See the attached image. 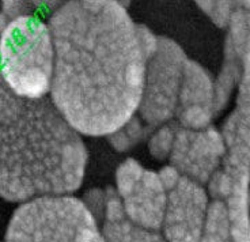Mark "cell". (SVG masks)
Instances as JSON below:
<instances>
[{
	"mask_svg": "<svg viewBox=\"0 0 250 242\" xmlns=\"http://www.w3.org/2000/svg\"><path fill=\"white\" fill-rule=\"evenodd\" d=\"M55 69L49 98L82 136L107 137L136 117L147 63L138 25L109 0L90 13L67 0L50 14Z\"/></svg>",
	"mask_w": 250,
	"mask_h": 242,
	"instance_id": "obj_1",
	"label": "cell"
},
{
	"mask_svg": "<svg viewBox=\"0 0 250 242\" xmlns=\"http://www.w3.org/2000/svg\"><path fill=\"white\" fill-rule=\"evenodd\" d=\"M88 165L83 136L50 98H25L0 76V198L10 203L74 195Z\"/></svg>",
	"mask_w": 250,
	"mask_h": 242,
	"instance_id": "obj_2",
	"label": "cell"
},
{
	"mask_svg": "<svg viewBox=\"0 0 250 242\" xmlns=\"http://www.w3.org/2000/svg\"><path fill=\"white\" fill-rule=\"evenodd\" d=\"M55 69V43L48 22L36 14L10 21L0 31V76L25 98H45Z\"/></svg>",
	"mask_w": 250,
	"mask_h": 242,
	"instance_id": "obj_3",
	"label": "cell"
},
{
	"mask_svg": "<svg viewBox=\"0 0 250 242\" xmlns=\"http://www.w3.org/2000/svg\"><path fill=\"white\" fill-rule=\"evenodd\" d=\"M4 242H106L102 224L75 195L41 196L18 205Z\"/></svg>",
	"mask_w": 250,
	"mask_h": 242,
	"instance_id": "obj_4",
	"label": "cell"
},
{
	"mask_svg": "<svg viewBox=\"0 0 250 242\" xmlns=\"http://www.w3.org/2000/svg\"><path fill=\"white\" fill-rule=\"evenodd\" d=\"M188 56L178 44L161 37L159 46L147 63L138 116L148 127L170 123L180 108V90Z\"/></svg>",
	"mask_w": 250,
	"mask_h": 242,
	"instance_id": "obj_5",
	"label": "cell"
},
{
	"mask_svg": "<svg viewBox=\"0 0 250 242\" xmlns=\"http://www.w3.org/2000/svg\"><path fill=\"white\" fill-rule=\"evenodd\" d=\"M227 146L218 127L192 131L178 127L169 162L184 177L206 184L222 168Z\"/></svg>",
	"mask_w": 250,
	"mask_h": 242,
	"instance_id": "obj_6",
	"label": "cell"
},
{
	"mask_svg": "<svg viewBox=\"0 0 250 242\" xmlns=\"http://www.w3.org/2000/svg\"><path fill=\"white\" fill-rule=\"evenodd\" d=\"M211 198L206 185L184 177L167 193V204L161 227L166 242H200Z\"/></svg>",
	"mask_w": 250,
	"mask_h": 242,
	"instance_id": "obj_7",
	"label": "cell"
},
{
	"mask_svg": "<svg viewBox=\"0 0 250 242\" xmlns=\"http://www.w3.org/2000/svg\"><path fill=\"white\" fill-rule=\"evenodd\" d=\"M126 219L138 227L161 231L167 204V191L158 178L156 170L146 169L142 180L123 198Z\"/></svg>",
	"mask_w": 250,
	"mask_h": 242,
	"instance_id": "obj_8",
	"label": "cell"
},
{
	"mask_svg": "<svg viewBox=\"0 0 250 242\" xmlns=\"http://www.w3.org/2000/svg\"><path fill=\"white\" fill-rule=\"evenodd\" d=\"M189 105L215 108V78L200 63L190 59L185 63L180 90V108Z\"/></svg>",
	"mask_w": 250,
	"mask_h": 242,
	"instance_id": "obj_9",
	"label": "cell"
},
{
	"mask_svg": "<svg viewBox=\"0 0 250 242\" xmlns=\"http://www.w3.org/2000/svg\"><path fill=\"white\" fill-rule=\"evenodd\" d=\"M241 76V57L230 46L225 45L223 63L215 78V109L216 113L226 110L234 100Z\"/></svg>",
	"mask_w": 250,
	"mask_h": 242,
	"instance_id": "obj_10",
	"label": "cell"
},
{
	"mask_svg": "<svg viewBox=\"0 0 250 242\" xmlns=\"http://www.w3.org/2000/svg\"><path fill=\"white\" fill-rule=\"evenodd\" d=\"M250 181L238 184L235 192L226 201L231 218V234L234 242H250Z\"/></svg>",
	"mask_w": 250,
	"mask_h": 242,
	"instance_id": "obj_11",
	"label": "cell"
},
{
	"mask_svg": "<svg viewBox=\"0 0 250 242\" xmlns=\"http://www.w3.org/2000/svg\"><path fill=\"white\" fill-rule=\"evenodd\" d=\"M231 218L225 201L211 200L200 242H231Z\"/></svg>",
	"mask_w": 250,
	"mask_h": 242,
	"instance_id": "obj_12",
	"label": "cell"
},
{
	"mask_svg": "<svg viewBox=\"0 0 250 242\" xmlns=\"http://www.w3.org/2000/svg\"><path fill=\"white\" fill-rule=\"evenodd\" d=\"M102 231L106 242H166L161 233L138 227L128 219L102 223Z\"/></svg>",
	"mask_w": 250,
	"mask_h": 242,
	"instance_id": "obj_13",
	"label": "cell"
},
{
	"mask_svg": "<svg viewBox=\"0 0 250 242\" xmlns=\"http://www.w3.org/2000/svg\"><path fill=\"white\" fill-rule=\"evenodd\" d=\"M244 180L250 181L248 177L237 176L222 166L212 174V177L207 181L204 185L211 200H219V201L226 203L231 198L232 193L235 192L238 184Z\"/></svg>",
	"mask_w": 250,
	"mask_h": 242,
	"instance_id": "obj_14",
	"label": "cell"
},
{
	"mask_svg": "<svg viewBox=\"0 0 250 242\" xmlns=\"http://www.w3.org/2000/svg\"><path fill=\"white\" fill-rule=\"evenodd\" d=\"M178 127L185 130L200 131L213 125V120L218 117V113L212 106L189 105L181 106L177 112Z\"/></svg>",
	"mask_w": 250,
	"mask_h": 242,
	"instance_id": "obj_15",
	"label": "cell"
},
{
	"mask_svg": "<svg viewBox=\"0 0 250 242\" xmlns=\"http://www.w3.org/2000/svg\"><path fill=\"white\" fill-rule=\"evenodd\" d=\"M144 172H146V168L135 158H126L116 168L113 188L121 196V199L125 198L138 185L143 177Z\"/></svg>",
	"mask_w": 250,
	"mask_h": 242,
	"instance_id": "obj_16",
	"label": "cell"
},
{
	"mask_svg": "<svg viewBox=\"0 0 250 242\" xmlns=\"http://www.w3.org/2000/svg\"><path fill=\"white\" fill-rule=\"evenodd\" d=\"M147 127L139 118V116L133 117L131 121H128L120 130L113 132L107 139L110 140V144L114 150L117 151H128L138 146L139 143L143 140L147 135Z\"/></svg>",
	"mask_w": 250,
	"mask_h": 242,
	"instance_id": "obj_17",
	"label": "cell"
},
{
	"mask_svg": "<svg viewBox=\"0 0 250 242\" xmlns=\"http://www.w3.org/2000/svg\"><path fill=\"white\" fill-rule=\"evenodd\" d=\"M177 130L178 127H174L170 123L154 127V131L147 140V147L152 158H155L156 161H169Z\"/></svg>",
	"mask_w": 250,
	"mask_h": 242,
	"instance_id": "obj_18",
	"label": "cell"
},
{
	"mask_svg": "<svg viewBox=\"0 0 250 242\" xmlns=\"http://www.w3.org/2000/svg\"><path fill=\"white\" fill-rule=\"evenodd\" d=\"M238 7L237 0H215L208 18L219 29H227Z\"/></svg>",
	"mask_w": 250,
	"mask_h": 242,
	"instance_id": "obj_19",
	"label": "cell"
},
{
	"mask_svg": "<svg viewBox=\"0 0 250 242\" xmlns=\"http://www.w3.org/2000/svg\"><path fill=\"white\" fill-rule=\"evenodd\" d=\"M123 219H126L124 201L119 193L114 191L113 186L106 188V203H105L102 223H113V222H120Z\"/></svg>",
	"mask_w": 250,
	"mask_h": 242,
	"instance_id": "obj_20",
	"label": "cell"
},
{
	"mask_svg": "<svg viewBox=\"0 0 250 242\" xmlns=\"http://www.w3.org/2000/svg\"><path fill=\"white\" fill-rule=\"evenodd\" d=\"M82 201L87 207V210L94 217L97 218L102 223V217L105 211V203H106V189L101 188H91L83 193L81 198Z\"/></svg>",
	"mask_w": 250,
	"mask_h": 242,
	"instance_id": "obj_21",
	"label": "cell"
},
{
	"mask_svg": "<svg viewBox=\"0 0 250 242\" xmlns=\"http://www.w3.org/2000/svg\"><path fill=\"white\" fill-rule=\"evenodd\" d=\"M36 8L30 0H1L0 14L10 22L19 17L34 14Z\"/></svg>",
	"mask_w": 250,
	"mask_h": 242,
	"instance_id": "obj_22",
	"label": "cell"
},
{
	"mask_svg": "<svg viewBox=\"0 0 250 242\" xmlns=\"http://www.w3.org/2000/svg\"><path fill=\"white\" fill-rule=\"evenodd\" d=\"M138 40L140 49L144 53V56H146L147 60H150L158 50L161 37H158L155 33L148 27H146L143 25H138Z\"/></svg>",
	"mask_w": 250,
	"mask_h": 242,
	"instance_id": "obj_23",
	"label": "cell"
},
{
	"mask_svg": "<svg viewBox=\"0 0 250 242\" xmlns=\"http://www.w3.org/2000/svg\"><path fill=\"white\" fill-rule=\"evenodd\" d=\"M156 173H158V178L161 181V184L167 191V193L170 191H173L175 186L180 184V181L184 178L181 172L175 168L173 163H170V162L166 163V165H163L159 170H156Z\"/></svg>",
	"mask_w": 250,
	"mask_h": 242,
	"instance_id": "obj_24",
	"label": "cell"
},
{
	"mask_svg": "<svg viewBox=\"0 0 250 242\" xmlns=\"http://www.w3.org/2000/svg\"><path fill=\"white\" fill-rule=\"evenodd\" d=\"M36 11H44V13H53L59 7L62 6L67 0H30Z\"/></svg>",
	"mask_w": 250,
	"mask_h": 242,
	"instance_id": "obj_25",
	"label": "cell"
},
{
	"mask_svg": "<svg viewBox=\"0 0 250 242\" xmlns=\"http://www.w3.org/2000/svg\"><path fill=\"white\" fill-rule=\"evenodd\" d=\"M82 6L90 13H98L109 3V0H79Z\"/></svg>",
	"mask_w": 250,
	"mask_h": 242,
	"instance_id": "obj_26",
	"label": "cell"
},
{
	"mask_svg": "<svg viewBox=\"0 0 250 242\" xmlns=\"http://www.w3.org/2000/svg\"><path fill=\"white\" fill-rule=\"evenodd\" d=\"M213 1H215V0H194L196 6L199 7V10H200L203 14H206L207 17L211 14V10H212V6H213Z\"/></svg>",
	"mask_w": 250,
	"mask_h": 242,
	"instance_id": "obj_27",
	"label": "cell"
},
{
	"mask_svg": "<svg viewBox=\"0 0 250 242\" xmlns=\"http://www.w3.org/2000/svg\"><path fill=\"white\" fill-rule=\"evenodd\" d=\"M237 3L245 11H250V0H237Z\"/></svg>",
	"mask_w": 250,
	"mask_h": 242,
	"instance_id": "obj_28",
	"label": "cell"
},
{
	"mask_svg": "<svg viewBox=\"0 0 250 242\" xmlns=\"http://www.w3.org/2000/svg\"><path fill=\"white\" fill-rule=\"evenodd\" d=\"M112 1L117 3V4H120V6L125 7V8H128V6L131 4L132 0H112Z\"/></svg>",
	"mask_w": 250,
	"mask_h": 242,
	"instance_id": "obj_29",
	"label": "cell"
},
{
	"mask_svg": "<svg viewBox=\"0 0 250 242\" xmlns=\"http://www.w3.org/2000/svg\"><path fill=\"white\" fill-rule=\"evenodd\" d=\"M246 19H248V26H249L250 30V11H246Z\"/></svg>",
	"mask_w": 250,
	"mask_h": 242,
	"instance_id": "obj_30",
	"label": "cell"
},
{
	"mask_svg": "<svg viewBox=\"0 0 250 242\" xmlns=\"http://www.w3.org/2000/svg\"><path fill=\"white\" fill-rule=\"evenodd\" d=\"M249 205H250V191H249Z\"/></svg>",
	"mask_w": 250,
	"mask_h": 242,
	"instance_id": "obj_31",
	"label": "cell"
},
{
	"mask_svg": "<svg viewBox=\"0 0 250 242\" xmlns=\"http://www.w3.org/2000/svg\"><path fill=\"white\" fill-rule=\"evenodd\" d=\"M0 242H3V241H0Z\"/></svg>",
	"mask_w": 250,
	"mask_h": 242,
	"instance_id": "obj_32",
	"label": "cell"
},
{
	"mask_svg": "<svg viewBox=\"0 0 250 242\" xmlns=\"http://www.w3.org/2000/svg\"><path fill=\"white\" fill-rule=\"evenodd\" d=\"M231 242H234V241H231Z\"/></svg>",
	"mask_w": 250,
	"mask_h": 242,
	"instance_id": "obj_33",
	"label": "cell"
}]
</instances>
